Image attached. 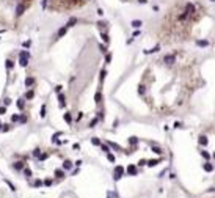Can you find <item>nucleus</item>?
<instances>
[{
	"mask_svg": "<svg viewBox=\"0 0 215 198\" xmlns=\"http://www.w3.org/2000/svg\"><path fill=\"white\" fill-rule=\"evenodd\" d=\"M123 174H124V167L116 165V167H115V172H113V179L115 181H119L121 178H123Z\"/></svg>",
	"mask_w": 215,
	"mask_h": 198,
	"instance_id": "f257e3e1",
	"label": "nucleus"
},
{
	"mask_svg": "<svg viewBox=\"0 0 215 198\" xmlns=\"http://www.w3.org/2000/svg\"><path fill=\"white\" fill-rule=\"evenodd\" d=\"M163 63H167V65H174V63H176V57L174 55H165L163 57Z\"/></svg>",
	"mask_w": 215,
	"mask_h": 198,
	"instance_id": "f03ea898",
	"label": "nucleus"
},
{
	"mask_svg": "<svg viewBox=\"0 0 215 198\" xmlns=\"http://www.w3.org/2000/svg\"><path fill=\"white\" fill-rule=\"evenodd\" d=\"M64 105H66V96L63 95V93H58V107L63 109Z\"/></svg>",
	"mask_w": 215,
	"mask_h": 198,
	"instance_id": "7ed1b4c3",
	"label": "nucleus"
},
{
	"mask_svg": "<svg viewBox=\"0 0 215 198\" xmlns=\"http://www.w3.org/2000/svg\"><path fill=\"white\" fill-rule=\"evenodd\" d=\"M25 13V5L24 3H17V6H16V16H22Z\"/></svg>",
	"mask_w": 215,
	"mask_h": 198,
	"instance_id": "20e7f679",
	"label": "nucleus"
},
{
	"mask_svg": "<svg viewBox=\"0 0 215 198\" xmlns=\"http://www.w3.org/2000/svg\"><path fill=\"white\" fill-rule=\"evenodd\" d=\"M137 173H138V170H137L135 165H129L127 167V174H130V176H137Z\"/></svg>",
	"mask_w": 215,
	"mask_h": 198,
	"instance_id": "39448f33",
	"label": "nucleus"
},
{
	"mask_svg": "<svg viewBox=\"0 0 215 198\" xmlns=\"http://www.w3.org/2000/svg\"><path fill=\"white\" fill-rule=\"evenodd\" d=\"M66 32H68V27H60V28H58V32H57V36L58 38H63V36L66 35Z\"/></svg>",
	"mask_w": 215,
	"mask_h": 198,
	"instance_id": "423d86ee",
	"label": "nucleus"
},
{
	"mask_svg": "<svg viewBox=\"0 0 215 198\" xmlns=\"http://www.w3.org/2000/svg\"><path fill=\"white\" fill-rule=\"evenodd\" d=\"M19 65H21L22 68H25V66L28 65V58L27 57H19Z\"/></svg>",
	"mask_w": 215,
	"mask_h": 198,
	"instance_id": "0eeeda50",
	"label": "nucleus"
},
{
	"mask_svg": "<svg viewBox=\"0 0 215 198\" xmlns=\"http://www.w3.org/2000/svg\"><path fill=\"white\" fill-rule=\"evenodd\" d=\"M203 168H204V172H207V173H210V172H214V165L212 164H209V162H206L203 165Z\"/></svg>",
	"mask_w": 215,
	"mask_h": 198,
	"instance_id": "6e6552de",
	"label": "nucleus"
},
{
	"mask_svg": "<svg viewBox=\"0 0 215 198\" xmlns=\"http://www.w3.org/2000/svg\"><path fill=\"white\" fill-rule=\"evenodd\" d=\"M199 145H203V146H207V143H209V140H207V137L206 135H199Z\"/></svg>",
	"mask_w": 215,
	"mask_h": 198,
	"instance_id": "1a4fd4ad",
	"label": "nucleus"
},
{
	"mask_svg": "<svg viewBox=\"0 0 215 198\" xmlns=\"http://www.w3.org/2000/svg\"><path fill=\"white\" fill-rule=\"evenodd\" d=\"M157 164H160V159H151V160H148V162H146V165L148 167H155Z\"/></svg>",
	"mask_w": 215,
	"mask_h": 198,
	"instance_id": "9d476101",
	"label": "nucleus"
},
{
	"mask_svg": "<svg viewBox=\"0 0 215 198\" xmlns=\"http://www.w3.org/2000/svg\"><path fill=\"white\" fill-rule=\"evenodd\" d=\"M71 168H72V162L66 159L64 162H63V170H71Z\"/></svg>",
	"mask_w": 215,
	"mask_h": 198,
	"instance_id": "9b49d317",
	"label": "nucleus"
},
{
	"mask_svg": "<svg viewBox=\"0 0 215 198\" xmlns=\"http://www.w3.org/2000/svg\"><path fill=\"white\" fill-rule=\"evenodd\" d=\"M130 25L134 27V28H140V27L143 25V22H141V21H138V19H135V21H132V22H130Z\"/></svg>",
	"mask_w": 215,
	"mask_h": 198,
	"instance_id": "f8f14e48",
	"label": "nucleus"
},
{
	"mask_svg": "<svg viewBox=\"0 0 215 198\" xmlns=\"http://www.w3.org/2000/svg\"><path fill=\"white\" fill-rule=\"evenodd\" d=\"M159 50H160V46L157 44L154 49H146V50H144V53H146V55H148V53H155V52H159Z\"/></svg>",
	"mask_w": 215,
	"mask_h": 198,
	"instance_id": "ddd939ff",
	"label": "nucleus"
},
{
	"mask_svg": "<svg viewBox=\"0 0 215 198\" xmlns=\"http://www.w3.org/2000/svg\"><path fill=\"white\" fill-rule=\"evenodd\" d=\"M185 11L191 14V13L195 11V5H193V3H187V5H185Z\"/></svg>",
	"mask_w": 215,
	"mask_h": 198,
	"instance_id": "4468645a",
	"label": "nucleus"
},
{
	"mask_svg": "<svg viewBox=\"0 0 215 198\" xmlns=\"http://www.w3.org/2000/svg\"><path fill=\"white\" fill-rule=\"evenodd\" d=\"M35 85V79L33 77H27L25 79V86H33Z\"/></svg>",
	"mask_w": 215,
	"mask_h": 198,
	"instance_id": "2eb2a0df",
	"label": "nucleus"
},
{
	"mask_svg": "<svg viewBox=\"0 0 215 198\" xmlns=\"http://www.w3.org/2000/svg\"><path fill=\"white\" fill-rule=\"evenodd\" d=\"M75 24H77V17H71V19L68 21V24H66V27L69 28V27H74Z\"/></svg>",
	"mask_w": 215,
	"mask_h": 198,
	"instance_id": "dca6fc26",
	"label": "nucleus"
},
{
	"mask_svg": "<svg viewBox=\"0 0 215 198\" xmlns=\"http://www.w3.org/2000/svg\"><path fill=\"white\" fill-rule=\"evenodd\" d=\"M5 66H6V69H8V71H11V69L14 68V63H13V60H6V61H5Z\"/></svg>",
	"mask_w": 215,
	"mask_h": 198,
	"instance_id": "f3484780",
	"label": "nucleus"
},
{
	"mask_svg": "<svg viewBox=\"0 0 215 198\" xmlns=\"http://www.w3.org/2000/svg\"><path fill=\"white\" fill-rule=\"evenodd\" d=\"M101 101H102V95H101V91H97L94 95V102L96 104H101Z\"/></svg>",
	"mask_w": 215,
	"mask_h": 198,
	"instance_id": "a211bd4d",
	"label": "nucleus"
},
{
	"mask_svg": "<svg viewBox=\"0 0 215 198\" xmlns=\"http://www.w3.org/2000/svg\"><path fill=\"white\" fill-rule=\"evenodd\" d=\"M196 44L199 46V47H206V46H209V41H206V39H199V41H196Z\"/></svg>",
	"mask_w": 215,
	"mask_h": 198,
	"instance_id": "6ab92c4d",
	"label": "nucleus"
},
{
	"mask_svg": "<svg viewBox=\"0 0 215 198\" xmlns=\"http://www.w3.org/2000/svg\"><path fill=\"white\" fill-rule=\"evenodd\" d=\"M107 145H108V146H110V148H113V149H116V151H119V149H121V146H119V145H118V143H113V142H108V143H107Z\"/></svg>",
	"mask_w": 215,
	"mask_h": 198,
	"instance_id": "aec40b11",
	"label": "nucleus"
},
{
	"mask_svg": "<svg viewBox=\"0 0 215 198\" xmlns=\"http://www.w3.org/2000/svg\"><path fill=\"white\" fill-rule=\"evenodd\" d=\"M101 151H104V153H110V146L108 145H105V143H101Z\"/></svg>",
	"mask_w": 215,
	"mask_h": 198,
	"instance_id": "412c9836",
	"label": "nucleus"
},
{
	"mask_svg": "<svg viewBox=\"0 0 215 198\" xmlns=\"http://www.w3.org/2000/svg\"><path fill=\"white\" fill-rule=\"evenodd\" d=\"M107 159H108V162H116V157H115V154H111V153H107Z\"/></svg>",
	"mask_w": 215,
	"mask_h": 198,
	"instance_id": "4be33fe9",
	"label": "nucleus"
},
{
	"mask_svg": "<svg viewBox=\"0 0 215 198\" xmlns=\"http://www.w3.org/2000/svg\"><path fill=\"white\" fill-rule=\"evenodd\" d=\"M55 176H58V178H64V170H55Z\"/></svg>",
	"mask_w": 215,
	"mask_h": 198,
	"instance_id": "5701e85b",
	"label": "nucleus"
},
{
	"mask_svg": "<svg viewBox=\"0 0 215 198\" xmlns=\"http://www.w3.org/2000/svg\"><path fill=\"white\" fill-rule=\"evenodd\" d=\"M101 38H102V41H104L105 44H107V43L110 41V38H108V35H107V33H101Z\"/></svg>",
	"mask_w": 215,
	"mask_h": 198,
	"instance_id": "b1692460",
	"label": "nucleus"
},
{
	"mask_svg": "<svg viewBox=\"0 0 215 198\" xmlns=\"http://www.w3.org/2000/svg\"><path fill=\"white\" fill-rule=\"evenodd\" d=\"M105 76H107V71H105V69H102V71L99 72V79H101V82H104Z\"/></svg>",
	"mask_w": 215,
	"mask_h": 198,
	"instance_id": "393cba45",
	"label": "nucleus"
},
{
	"mask_svg": "<svg viewBox=\"0 0 215 198\" xmlns=\"http://www.w3.org/2000/svg\"><path fill=\"white\" fill-rule=\"evenodd\" d=\"M33 187H36V189H39V187H42V181H41V179H36L35 182H33Z\"/></svg>",
	"mask_w": 215,
	"mask_h": 198,
	"instance_id": "a878e982",
	"label": "nucleus"
},
{
	"mask_svg": "<svg viewBox=\"0 0 215 198\" xmlns=\"http://www.w3.org/2000/svg\"><path fill=\"white\" fill-rule=\"evenodd\" d=\"M17 107H19V110H24V107H25L24 99H19V101H17Z\"/></svg>",
	"mask_w": 215,
	"mask_h": 198,
	"instance_id": "bb28decb",
	"label": "nucleus"
},
{
	"mask_svg": "<svg viewBox=\"0 0 215 198\" xmlns=\"http://www.w3.org/2000/svg\"><path fill=\"white\" fill-rule=\"evenodd\" d=\"M24 168V162H16L14 164V170H22Z\"/></svg>",
	"mask_w": 215,
	"mask_h": 198,
	"instance_id": "cd10ccee",
	"label": "nucleus"
},
{
	"mask_svg": "<svg viewBox=\"0 0 215 198\" xmlns=\"http://www.w3.org/2000/svg\"><path fill=\"white\" fill-rule=\"evenodd\" d=\"M91 143H93V145H96V146H99V145H101V140H99L97 137H93V138H91Z\"/></svg>",
	"mask_w": 215,
	"mask_h": 198,
	"instance_id": "c85d7f7f",
	"label": "nucleus"
},
{
	"mask_svg": "<svg viewBox=\"0 0 215 198\" xmlns=\"http://www.w3.org/2000/svg\"><path fill=\"white\" fill-rule=\"evenodd\" d=\"M129 143H130V145H137L138 138H137V137H130V138H129Z\"/></svg>",
	"mask_w": 215,
	"mask_h": 198,
	"instance_id": "c756f323",
	"label": "nucleus"
},
{
	"mask_svg": "<svg viewBox=\"0 0 215 198\" xmlns=\"http://www.w3.org/2000/svg\"><path fill=\"white\" fill-rule=\"evenodd\" d=\"M152 153H155V154H162V149L159 148V146H155V145H152Z\"/></svg>",
	"mask_w": 215,
	"mask_h": 198,
	"instance_id": "7c9ffc66",
	"label": "nucleus"
},
{
	"mask_svg": "<svg viewBox=\"0 0 215 198\" xmlns=\"http://www.w3.org/2000/svg\"><path fill=\"white\" fill-rule=\"evenodd\" d=\"M33 96H35V93H33L32 90H30V91H27V93H25V98H27V99H33Z\"/></svg>",
	"mask_w": 215,
	"mask_h": 198,
	"instance_id": "2f4dec72",
	"label": "nucleus"
},
{
	"mask_svg": "<svg viewBox=\"0 0 215 198\" xmlns=\"http://www.w3.org/2000/svg\"><path fill=\"white\" fill-rule=\"evenodd\" d=\"M19 57H27V58H30V53H28L27 50H21V53H19Z\"/></svg>",
	"mask_w": 215,
	"mask_h": 198,
	"instance_id": "473e14b6",
	"label": "nucleus"
},
{
	"mask_svg": "<svg viewBox=\"0 0 215 198\" xmlns=\"http://www.w3.org/2000/svg\"><path fill=\"white\" fill-rule=\"evenodd\" d=\"M138 95H140V96L144 95V86L143 85H138Z\"/></svg>",
	"mask_w": 215,
	"mask_h": 198,
	"instance_id": "72a5a7b5",
	"label": "nucleus"
},
{
	"mask_svg": "<svg viewBox=\"0 0 215 198\" xmlns=\"http://www.w3.org/2000/svg\"><path fill=\"white\" fill-rule=\"evenodd\" d=\"M107 198H118V195H116V192H111L110 190V192L107 193Z\"/></svg>",
	"mask_w": 215,
	"mask_h": 198,
	"instance_id": "f704fd0d",
	"label": "nucleus"
},
{
	"mask_svg": "<svg viewBox=\"0 0 215 198\" xmlns=\"http://www.w3.org/2000/svg\"><path fill=\"white\" fill-rule=\"evenodd\" d=\"M24 174H25L27 178H30V176H32V170H30V168H24Z\"/></svg>",
	"mask_w": 215,
	"mask_h": 198,
	"instance_id": "c9c22d12",
	"label": "nucleus"
},
{
	"mask_svg": "<svg viewBox=\"0 0 215 198\" xmlns=\"http://www.w3.org/2000/svg\"><path fill=\"white\" fill-rule=\"evenodd\" d=\"M201 156H203L204 159H209V157H210V154L207 153V151H201Z\"/></svg>",
	"mask_w": 215,
	"mask_h": 198,
	"instance_id": "e433bc0d",
	"label": "nucleus"
},
{
	"mask_svg": "<svg viewBox=\"0 0 215 198\" xmlns=\"http://www.w3.org/2000/svg\"><path fill=\"white\" fill-rule=\"evenodd\" d=\"M64 120H66V123H71V121H72V118H71V115H69V113H64Z\"/></svg>",
	"mask_w": 215,
	"mask_h": 198,
	"instance_id": "4c0bfd02",
	"label": "nucleus"
},
{
	"mask_svg": "<svg viewBox=\"0 0 215 198\" xmlns=\"http://www.w3.org/2000/svg\"><path fill=\"white\" fill-rule=\"evenodd\" d=\"M39 115H41V118H44V116H46V105L41 107V113H39Z\"/></svg>",
	"mask_w": 215,
	"mask_h": 198,
	"instance_id": "58836bf2",
	"label": "nucleus"
},
{
	"mask_svg": "<svg viewBox=\"0 0 215 198\" xmlns=\"http://www.w3.org/2000/svg\"><path fill=\"white\" fill-rule=\"evenodd\" d=\"M97 121H99V118H94V120H91V123H90V127H94Z\"/></svg>",
	"mask_w": 215,
	"mask_h": 198,
	"instance_id": "ea45409f",
	"label": "nucleus"
},
{
	"mask_svg": "<svg viewBox=\"0 0 215 198\" xmlns=\"http://www.w3.org/2000/svg\"><path fill=\"white\" fill-rule=\"evenodd\" d=\"M33 156H35V157H39V156H41V149H35V151H33Z\"/></svg>",
	"mask_w": 215,
	"mask_h": 198,
	"instance_id": "a19ab883",
	"label": "nucleus"
},
{
	"mask_svg": "<svg viewBox=\"0 0 215 198\" xmlns=\"http://www.w3.org/2000/svg\"><path fill=\"white\" fill-rule=\"evenodd\" d=\"M99 50H101V52L104 53V52H107V47H105L104 44H99Z\"/></svg>",
	"mask_w": 215,
	"mask_h": 198,
	"instance_id": "79ce46f5",
	"label": "nucleus"
},
{
	"mask_svg": "<svg viewBox=\"0 0 215 198\" xmlns=\"http://www.w3.org/2000/svg\"><path fill=\"white\" fill-rule=\"evenodd\" d=\"M42 184H44V186H47V187H49V186H52V179H49V178H47V179H46Z\"/></svg>",
	"mask_w": 215,
	"mask_h": 198,
	"instance_id": "37998d69",
	"label": "nucleus"
},
{
	"mask_svg": "<svg viewBox=\"0 0 215 198\" xmlns=\"http://www.w3.org/2000/svg\"><path fill=\"white\" fill-rule=\"evenodd\" d=\"M11 121H13V123L19 121V115H13V116H11Z\"/></svg>",
	"mask_w": 215,
	"mask_h": 198,
	"instance_id": "c03bdc74",
	"label": "nucleus"
},
{
	"mask_svg": "<svg viewBox=\"0 0 215 198\" xmlns=\"http://www.w3.org/2000/svg\"><path fill=\"white\" fill-rule=\"evenodd\" d=\"M105 61H107V63L111 61V55H110V53H107V55H105Z\"/></svg>",
	"mask_w": 215,
	"mask_h": 198,
	"instance_id": "a18cd8bd",
	"label": "nucleus"
},
{
	"mask_svg": "<svg viewBox=\"0 0 215 198\" xmlns=\"http://www.w3.org/2000/svg\"><path fill=\"white\" fill-rule=\"evenodd\" d=\"M61 90H63L61 85H57V86H55V91H57V93H61Z\"/></svg>",
	"mask_w": 215,
	"mask_h": 198,
	"instance_id": "49530a36",
	"label": "nucleus"
},
{
	"mask_svg": "<svg viewBox=\"0 0 215 198\" xmlns=\"http://www.w3.org/2000/svg\"><path fill=\"white\" fill-rule=\"evenodd\" d=\"M6 184H8V186H9V189H11V190H13V192H14V190H16V187H14V186H13V184H11V182H9V181H6Z\"/></svg>",
	"mask_w": 215,
	"mask_h": 198,
	"instance_id": "de8ad7c7",
	"label": "nucleus"
},
{
	"mask_svg": "<svg viewBox=\"0 0 215 198\" xmlns=\"http://www.w3.org/2000/svg\"><path fill=\"white\" fill-rule=\"evenodd\" d=\"M3 113H6V107H5V105L0 107V115H3Z\"/></svg>",
	"mask_w": 215,
	"mask_h": 198,
	"instance_id": "09e8293b",
	"label": "nucleus"
},
{
	"mask_svg": "<svg viewBox=\"0 0 215 198\" xmlns=\"http://www.w3.org/2000/svg\"><path fill=\"white\" fill-rule=\"evenodd\" d=\"M2 130H3V132H6V130H9V126H8V124H3Z\"/></svg>",
	"mask_w": 215,
	"mask_h": 198,
	"instance_id": "8fccbe9b",
	"label": "nucleus"
},
{
	"mask_svg": "<svg viewBox=\"0 0 215 198\" xmlns=\"http://www.w3.org/2000/svg\"><path fill=\"white\" fill-rule=\"evenodd\" d=\"M72 148H74L75 151H79V149H80V145H79V143H74V145H72Z\"/></svg>",
	"mask_w": 215,
	"mask_h": 198,
	"instance_id": "3c124183",
	"label": "nucleus"
},
{
	"mask_svg": "<svg viewBox=\"0 0 215 198\" xmlns=\"http://www.w3.org/2000/svg\"><path fill=\"white\" fill-rule=\"evenodd\" d=\"M173 127H176V129H177V127H182V124H181L179 121H176V123L173 124Z\"/></svg>",
	"mask_w": 215,
	"mask_h": 198,
	"instance_id": "603ef678",
	"label": "nucleus"
},
{
	"mask_svg": "<svg viewBox=\"0 0 215 198\" xmlns=\"http://www.w3.org/2000/svg\"><path fill=\"white\" fill-rule=\"evenodd\" d=\"M47 159V154H41V156H39V160H46Z\"/></svg>",
	"mask_w": 215,
	"mask_h": 198,
	"instance_id": "864d4df0",
	"label": "nucleus"
},
{
	"mask_svg": "<svg viewBox=\"0 0 215 198\" xmlns=\"http://www.w3.org/2000/svg\"><path fill=\"white\" fill-rule=\"evenodd\" d=\"M30 44H32V41H24V47H30Z\"/></svg>",
	"mask_w": 215,
	"mask_h": 198,
	"instance_id": "5fc2aeb1",
	"label": "nucleus"
},
{
	"mask_svg": "<svg viewBox=\"0 0 215 198\" xmlns=\"http://www.w3.org/2000/svg\"><path fill=\"white\" fill-rule=\"evenodd\" d=\"M9 104H11V99L6 98V99H5V107H6V105H9Z\"/></svg>",
	"mask_w": 215,
	"mask_h": 198,
	"instance_id": "6e6d98bb",
	"label": "nucleus"
},
{
	"mask_svg": "<svg viewBox=\"0 0 215 198\" xmlns=\"http://www.w3.org/2000/svg\"><path fill=\"white\" fill-rule=\"evenodd\" d=\"M97 14H99V16H104V11H102V8H99V9H97Z\"/></svg>",
	"mask_w": 215,
	"mask_h": 198,
	"instance_id": "4d7b16f0",
	"label": "nucleus"
},
{
	"mask_svg": "<svg viewBox=\"0 0 215 198\" xmlns=\"http://www.w3.org/2000/svg\"><path fill=\"white\" fill-rule=\"evenodd\" d=\"M138 165H146V160H143V159H141L140 162H138Z\"/></svg>",
	"mask_w": 215,
	"mask_h": 198,
	"instance_id": "13d9d810",
	"label": "nucleus"
},
{
	"mask_svg": "<svg viewBox=\"0 0 215 198\" xmlns=\"http://www.w3.org/2000/svg\"><path fill=\"white\" fill-rule=\"evenodd\" d=\"M138 2H140V3H143V5H144V3H148V0H138Z\"/></svg>",
	"mask_w": 215,
	"mask_h": 198,
	"instance_id": "bf43d9fd",
	"label": "nucleus"
},
{
	"mask_svg": "<svg viewBox=\"0 0 215 198\" xmlns=\"http://www.w3.org/2000/svg\"><path fill=\"white\" fill-rule=\"evenodd\" d=\"M0 130H2V124H0Z\"/></svg>",
	"mask_w": 215,
	"mask_h": 198,
	"instance_id": "052dcab7",
	"label": "nucleus"
}]
</instances>
